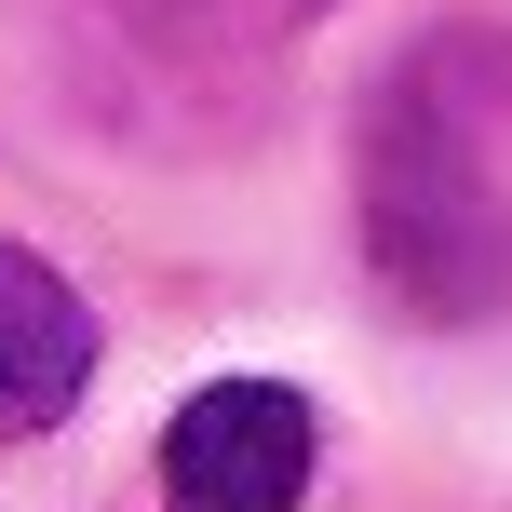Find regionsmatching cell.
I'll list each match as a JSON object with an SVG mask.
<instances>
[{"label": "cell", "mask_w": 512, "mask_h": 512, "mask_svg": "<svg viewBox=\"0 0 512 512\" xmlns=\"http://www.w3.org/2000/svg\"><path fill=\"white\" fill-rule=\"evenodd\" d=\"M512 54L486 27H445L364 108V270L418 324H486L512 310Z\"/></svg>", "instance_id": "cell-1"}, {"label": "cell", "mask_w": 512, "mask_h": 512, "mask_svg": "<svg viewBox=\"0 0 512 512\" xmlns=\"http://www.w3.org/2000/svg\"><path fill=\"white\" fill-rule=\"evenodd\" d=\"M310 459L324 432L283 378H203L162 432V512H297Z\"/></svg>", "instance_id": "cell-2"}, {"label": "cell", "mask_w": 512, "mask_h": 512, "mask_svg": "<svg viewBox=\"0 0 512 512\" xmlns=\"http://www.w3.org/2000/svg\"><path fill=\"white\" fill-rule=\"evenodd\" d=\"M81 391H95V310L68 297V270L0 243V445H41Z\"/></svg>", "instance_id": "cell-3"}, {"label": "cell", "mask_w": 512, "mask_h": 512, "mask_svg": "<svg viewBox=\"0 0 512 512\" xmlns=\"http://www.w3.org/2000/svg\"><path fill=\"white\" fill-rule=\"evenodd\" d=\"M95 14L122 27L149 68H176V81H243V68H270L283 41H310L337 0H95Z\"/></svg>", "instance_id": "cell-4"}]
</instances>
